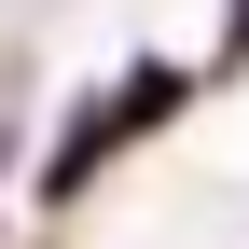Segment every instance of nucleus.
Returning <instances> with one entry per match:
<instances>
[{
  "label": "nucleus",
  "instance_id": "nucleus-1",
  "mask_svg": "<svg viewBox=\"0 0 249 249\" xmlns=\"http://www.w3.org/2000/svg\"><path fill=\"white\" fill-rule=\"evenodd\" d=\"M152 111H180V70H139V83H124V97H97V111L70 124V139L42 152V194H83V180H97V166H111L124 139H139Z\"/></svg>",
  "mask_w": 249,
  "mask_h": 249
}]
</instances>
